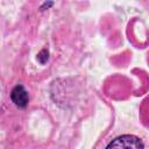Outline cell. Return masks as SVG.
<instances>
[{"mask_svg": "<svg viewBox=\"0 0 149 149\" xmlns=\"http://www.w3.org/2000/svg\"><path fill=\"white\" fill-rule=\"evenodd\" d=\"M10 98H12L13 102L19 107H26L28 104V100H29L28 92L21 85H17L13 88V91L10 93Z\"/></svg>", "mask_w": 149, "mask_h": 149, "instance_id": "obj_2", "label": "cell"}, {"mask_svg": "<svg viewBox=\"0 0 149 149\" xmlns=\"http://www.w3.org/2000/svg\"><path fill=\"white\" fill-rule=\"evenodd\" d=\"M106 149H144V144L137 136L121 135L114 139Z\"/></svg>", "mask_w": 149, "mask_h": 149, "instance_id": "obj_1", "label": "cell"}]
</instances>
